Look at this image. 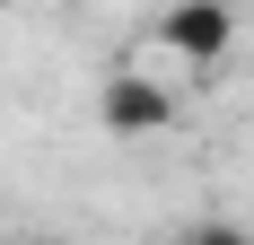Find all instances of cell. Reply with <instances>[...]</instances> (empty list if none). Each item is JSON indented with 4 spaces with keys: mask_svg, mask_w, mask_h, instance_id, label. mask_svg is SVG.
Returning a JSON list of instances; mask_svg holds the SVG:
<instances>
[{
    "mask_svg": "<svg viewBox=\"0 0 254 245\" xmlns=\"http://www.w3.org/2000/svg\"><path fill=\"white\" fill-rule=\"evenodd\" d=\"M18 245H26V237H18Z\"/></svg>",
    "mask_w": 254,
    "mask_h": 245,
    "instance_id": "5b68a950",
    "label": "cell"
},
{
    "mask_svg": "<svg viewBox=\"0 0 254 245\" xmlns=\"http://www.w3.org/2000/svg\"><path fill=\"white\" fill-rule=\"evenodd\" d=\"M0 9H9V0H0Z\"/></svg>",
    "mask_w": 254,
    "mask_h": 245,
    "instance_id": "277c9868",
    "label": "cell"
},
{
    "mask_svg": "<svg viewBox=\"0 0 254 245\" xmlns=\"http://www.w3.org/2000/svg\"><path fill=\"white\" fill-rule=\"evenodd\" d=\"M97 114H105L114 140H140V131H167V122H176V97H167L158 79H140V70H114L105 97H97Z\"/></svg>",
    "mask_w": 254,
    "mask_h": 245,
    "instance_id": "6da1fadb",
    "label": "cell"
},
{
    "mask_svg": "<svg viewBox=\"0 0 254 245\" xmlns=\"http://www.w3.org/2000/svg\"><path fill=\"white\" fill-rule=\"evenodd\" d=\"M167 245H254V237H246L237 219H193V228H176Z\"/></svg>",
    "mask_w": 254,
    "mask_h": 245,
    "instance_id": "3957f363",
    "label": "cell"
},
{
    "mask_svg": "<svg viewBox=\"0 0 254 245\" xmlns=\"http://www.w3.org/2000/svg\"><path fill=\"white\" fill-rule=\"evenodd\" d=\"M158 44H176L184 61H219V53L237 44V18L219 0H176V9L158 18Z\"/></svg>",
    "mask_w": 254,
    "mask_h": 245,
    "instance_id": "7a4b0ae2",
    "label": "cell"
}]
</instances>
